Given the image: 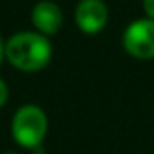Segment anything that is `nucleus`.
I'll use <instances>...</instances> for the list:
<instances>
[{
	"label": "nucleus",
	"mask_w": 154,
	"mask_h": 154,
	"mask_svg": "<svg viewBox=\"0 0 154 154\" xmlns=\"http://www.w3.org/2000/svg\"><path fill=\"white\" fill-rule=\"evenodd\" d=\"M74 22L85 35L100 33L109 22V9L103 0H80L74 9Z\"/></svg>",
	"instance_id": "obj_4"
},
{
	"label": "nucleus",
	"mask_w": 154,
	"mask_h": 154,
	"mask_svg": "<svg viewBox=\"0 0 154 154\" xmlns=\"http://www.w3.org/2000/svg\"><path fill=\"white\" fill-rule=\"evenodd\" d=\"M4 154H15V152H4Z\"/></svg>",
	"instance_id": "obj_9"
},
{
	"label": "nucleus",
	"mask_w": 154,
	"mask_h": 154,
	"mask_svg": "<svg viewBox=\"0 0 154 154\" xmlns=\"http://www.w3.org/2000/svg\"><path fill=\"white\" fill-rule=\"evenodd\" d=\"M143 11H145L147 18L154 20V0H143Z\"/></svg>",
	"instance_id": "obj_7"
},
{
	"label": "nucleus",
	"mask_w": 154,
	"mask_h": 154,
	"mask_svg": "<svg viewBox=\"0 0 154 154\" xmlns=\"http://www.w3.org/2000/svg\"><path fill=\"white\" fill-rule=\"evenodd\" d=\"M47 116L45 112L33 103L22 105L17 109L13 122H11V134L13 140L26 149H36L42 145L47 134Z\"/></svg>",
	"instance_id": "obj_2"
},
{
	"label": "nucleus",
	"mask_w": 154,
	"mask_h": 154,
	"mask_svg": "<svg viewBox=\"0 0 154 154\" xmlns=\"http://www.w3.org/2000/svg\"><path fill=\"white\" fill-rule=\"evenodd\" d=\"M4 56H6V44L2 42V38H0V63H2Z\"/></svg>",
	"instance_id": "obj_8"
},
{
	"label": "nucleus",
	"mask_w": 154,
	"mask_h": 154,
	"mask_svg": "<svg viewBox=\"0 0 154 154\" xmlns=\"http://www.w3.org/2000/svg\"><path fill=\"white\" fill-rule=\"evenodd\" d=\"M6 58L9 63L24 72L44 69L53 58V45L47 36L36 31H20L6 44Z\"/></svg>",
	"instance_id": "obj_1"
},
{
	"label": "nucleus",
	"mask_w": 154,
	"mask_h": 154,
	"mask_svg": "<svg viewBox=\"0 0 154 154\" xmlns=\"http://www.w3.org/2000/svg\"><path fill=\"white\" fill-rule=\"evenodd\" d=\"M31 22L36 29V33L44 36H51L58 33V29L63 24V13L58 8V4L51 0H42L31 11Z\"/></svg>",
	"instance_id": "obj_5"
},
{
	"label": "nucleus",
	"mask_w": 154,
	"mask_h": 154,
	"mask_svg": "<svg viewBox=\"0 0 154 154\" xmlns=\"http://www.w3.org/2000/svg\"><path fill=\"white\" fill-rule=\"evenodd\" d=\"M123 49L138 60L154 58V20L138 18L132 20L123 31Z\"/></svg>",
	"instance_id": "obj_3"
},
{
	"label": "nucleus",
	"mask_w": 154,
	"mask_h": 154,
	"mask_svg": "<svg viewBox=\"0 0 154 154\" xmlns=\"http://www.w3.org/2000/svg\"><path fill=\"white\" fill-rule=\"evenodd\" d=\"M8 96H9V89H8V85H6V82L0 78V109H2L4 105H6V102H8Z\"/></svg>",
	"instance_id": "obj_6"
}]
</instances>
